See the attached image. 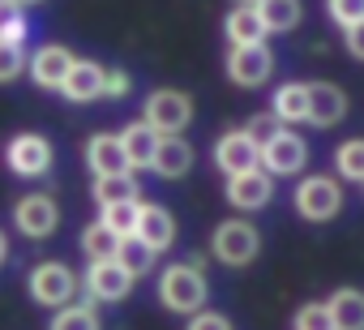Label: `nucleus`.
<instances>
[{
	"label": "nucleus",
	"instance_id": "20",
	"mask_svg": "<svg viewBox=\"0 0 364 330\" xmlns=\"http://www.w3.org/2000/svg\"><path fill=\"white\" fill-rule=\"evenodd\" d=\"M223 31H228V43H232V48H253V43H266V39H270V31L262 26V18H257L253 5H236V9L228 14Z\"/></svg>",
	"mask_w": 364,
	"mask_h": 330
},
{
	"label": "nucleus",
	"instance_id": "25",
	"mask_svg": "<svg viewBox=\"0 0 364 330\" xmlns=\"http://www.w3.org/2000/svg\"><path fill=\"white\" fill-rule=\"evenodd\" d=\"M48 330H103V321H99V309L90 304V300H82V304H60L56 313H52V326Z\"/></svg>",
	"mask_w": 364,
	"mask_h": 330
},
{
	"label": "nucleus",
	"instance_id": "13",
	"mask_svg": "<svg viewBox=\"0 0 364 330\" xmlns=\"http://www.w3.org/2000/svg\"><path fill=\"white\" fill-rule=\"evenodd\" d=\"M274 193V176L262 172V168H249V172H236L228 176V202L236 211H262Z\"/></svg>",
	"mask_w": 364,
	"mask_h": 330
},
{
	"label": "nucleus",
	"instance_id": "27",
	"mask_svg": "<svg viewBox=\"0 0 364 330\" xmlns=\"http://www.w3.org/2000/svg\"><path fill=\"white\" fill-rule=\"evenodd\" d=\"M154 257H159V253H154L150 245H141L137 236H120V249H116V262H120V266H124V270H129L133 279H141V275H150V270H154Z\"/></svg>",
	"mask_w": 364,
	"mask_h": 330
},
{
	"label": "nucleus",
	"instance_id": "15",
	"mask_svg": "<svg viewBox=\"0 0 364 330\" xmlns=\"http://www.w3.org/2000/svg\"><path fill=\"white\" fill-rule=\"evenodd\" d=\"M133 236H137L141 245H150L154 253H167V249L176 245V219H171V211H163V206H154V202H141Z\"/></svg>",
	"mask_w": 364,
	"mask_h": 330
},
{
	"label": "nucleus",
	"instance_id": "32",
	"mask_svg": "<svg viewBox=\"0 0 364 330\" xmlns=\"http://www.w3.org/2000/svg\"><path fill=\"white\" fill-rule=\"evenodd\" d=\"M296 330H334V326H330V309H326V300H309V304H300V309H296Z\"/></svg>",
	"mask_w": 364,
	"mask_h": 330
},
{
	"label": "nucleus",
	"instance_id": "26",
	"mask_svg": "<svg viewBox=\"0 0 364 330\" xmlns=\"http://www.w3.org/2000/svg\"><path fill=\"white\" fill-rule=\"evenodd\" d=\"M116 249H120V236H116L112 228H103L99 219L82 228V253H86L90 262H107V257H116Z\"/></svg>",
	"mask_w": 364,
	"mask_h": 330
},
{
	"label": "nucleus",
	"instance_id": "21",
	"mask_svg": "<svg viewBox=\"0 0 364 330\" xmlns=\"http://www.w3.org/2000/svg\"><path fill=\"white\" fill-rule=\"evenodd\" d=\"M330 309V326L334 330H364V292L360 287H338L326 300Z\"/></svg>",
	"mask_w": 364,
	"mask_h": 330
},
{
	"label": "nucleus",
	"instance_id": "33",
	"mask_svg": "<svg viewBox=\"0 0 364 330\" xmlns=\"http://www.w3.org/2000/svg\"><path fill=\"white\" fill-rule=\"evenodd\" d=\"M326 9H330V18L347 31V26H355V22H364V0H326Z\"/></svg>",
	"mask_w": 364,
	"mask_h": 330
},
{
	"label": "nucleus",
	"instance_id": "17",
	"mask_svg": "<svg viewBox=\"0 0 364 330\" xmlns=\"http://www.w3.org/2000/svg\"><path fill=\"white\" fill-rule=\"evenodd\" d=\"M60 95L69 103H95V99H103V65L77 56L73 69H69V78L60 82Z\"/></svg>",
	"mask_w": 364,
	"mask_h": 330
},
{
	"label": "nucleus",
	"instance_id": "19",
	"mask_svg": "<svg viewBox=\"0 0 364 330\" xmlns=\"http://www.w3.org/2000/svg\"><path fill=\"white\" fill-rule=\"evenodd\" d=\"M116 137H120V150H124V159H129V168H150L154 146H159V133H154L146 120H129Z\"/></svg>",
	"mask_w": 364,
	"mask_h": 330
},
{
	"label": "nucleus",
	"instance_id": "36",
	"mask_svg": "<svg viewBox=\"0 0 364 330\" xmlns=\"http://www.w3.org/2000/svg\"><path fill=\"white\" fill-rule=\"evenodd\" d=\"M185 330H232V321H228L223 313L198 309V313H189V326H185Z\"/></svg>",
	"mask_w": 364,
	"mask_h": 330
},
{
	"label": "nucleus",
	"instance_id": "23",
	"mask_svg": "<svg viewBox=\"0 0 364 330\" xmlns=\"http://www.w3.org/2000/svg\"><path fill=\"white\" fill-rule=\"evenodd\" d=\"M90 198L99 206H112V202H141V185L133 172H116V176H95L90 185Z\"/></svg>",
	"mask_w": 364,
	"mask_h": 330
},
{
	"label": "nucleus",
	"instance_id": "16",
	"mask_svg": "<svg viewBox=\"0 0 364 330\" xmlns=\"http://www.w3.org/2000/svg\"><path fill=\"white\" fill-rule=\"evenodd\" d=\"M347 116V90L334 82H309V124L330 129Z\"/></svg>",
	"mask_w": 364,
	"mask_h": 330
},
{
	"label": "nucleus",
	"instance_id": "5",
	"mask_svg": "<svg viewBox=\"0 0 364 330\" xmlns=\"http://www.w3.org/2000/svg\"><path fill=\"white\" fill-rule=\"evenodd\" d=\"M296 211H300V219H309V223H330V219L343 211V189H338V181H330V176H309V181H300V185H296Z\"/></svg>",
	"mask_w": 364,
	"mask_h": 330
},
{
	"label": "nucleus",
	"instance_id": "11",
	"mask_svg": "<svg viewBox=\"0 0 364 330\" xmlns=\"http://www.w3.org/2000/svg\"><path fill=\"white\" fill-rule=\"evenodd\" d=\"M133 275L116 262V257H107V262H90V270H86V296L90 300H99V304H116V300H124L129 292H133Z\"/></svg>",
	"mask_w": 364,
	"mask_h": 330
},
{
	"label": "nucleus",
	"instance_id": "37",
	"mask_svg": "<svg viewBox=\"0 0 364 330\" xmlns=\"http://www.w3.org/2000/svg\"><path fill=\"white\" fill-rule=\"evenodd\" d=\"M347 52H351L355 60H364V22L347 26Z\"/></svg>",
	"mask_w": 364,
	"mask_h": 330
},
{
	"label": "nucleus",
	"instance_id": "2",
	"mask_svg": "<svg viewBox=\"0 0 364 330\" xmlns=\"http://www.w3.org/2000/svg\"><path fill=\"white\" fill-rule=\"evenodd\" d=\"M141 120H146L159 137H167V133H185L189 120H193V99H189L185 90H176V86H159V90L146 95Z\"/></svg>",
	"mask_w": 364,
	"mask_h": 330
},
{
	"label": "nucleus",
	"instance_id": "40",
	"mask_svg": "<svg viewBox=\"0 0 364 330\" xmlns=\"http://www.w3.org/2000/svg\"><path fill=\"white\" fill-rule=\"evenodd\" d=\"M240 5H257V0H240Z\"/></svg>",
	"mask_w": 364,
	"mask_h": 330
},
{
	"label": "nucleus",
	"instance_id": "22",
	"mask_svg": "<svg viewBox=\"0 0 364 330\" xmlns=\"http://www.w3.org/2000/svg\"><path fill=\"white\" fill-rule=\"evenodd\" d=\"M274 120L279 124H300L309 120V82H283L274 90Z\"/></svg>",
	"mask_w": 364,
	"mask_h": 330
},
{
	"label": "nucleus",
	"instance_id": "12",
	"mask_svg": "<svg viewBox=\"0 0 364 330\" xmlns=\"http://www.w3.org/2000/svg\"><path fill=\"white\" fill-rule=\"evenodd\" d=\"M257 154H262V146H257L245 129H232V133H223V137L215 142V168H219L223 176H236V172L257 168Z\"/></svg>",
	"mask_w": 364,
	"mask_h": 330
},
{
	"label": "nucleus",
	"instance_id": "18",
	"mask_svg": "<svg viewBox=\"0 0 364 330\" xmlns=\"http://www.w3.org/2000/svg\"><path fill=\"white\" fill-rule=\"evenodd\" d=\"M86 163H90V172L95 176H116V172H133L129 168V159L120 150V137L116 133H95L86 142Z\"/></svg>",
	"mask_w": 364,
	"mask_h": 330
},
{
	"label": "nucleus",
	"instance_id": "28",
	"mask_svg": "<svg viewBox=\"0 0 364 330\" xmlns=\"http://www.w3.org/2000/svg\"><path fill=\"white\" fill-rule=\"evenodd\" d=\"M137 211H141V202H112V206H99V223L112 228L116 236H133Z\"/></svg>",
	"mask_w": 364,
	"mask_h": 330
},
{
	"label": "nucleus",
	"instance_id": "3",
	"mask_svg": "<svg viewBox=\"0 0 364 330\" xmlns=\"http://www.w3.org/2000/svg\"><path fill=\"white\" fill-rule=\"evenodd\" d=\"M210 253H215L223 266L240 270V266H249V262L262 253V232H257L249 219H223V223L215 228V236H210Z\"/></svg>",
	"mask_w": 364,
	"mask_h": 330
},
{
	"label": "nucleus",
	"instance_id": "9",
	"mask_svg": "<svg viewBox=\"0 0 364 330\" xmlns=\"http://www.w3.org/2000/svg\"><path fill=\"white\" fill-rule=\"evenodd\" d=\"M73 48H65V43H43V48H35L31 56H26V73H31V82L39 86V90H60V82L69 78V69H73Z\"/></svg>",
	"mask_w": 364,
	"mask_h": 330
},
{
	"label": "nucleus",
	"instance_id": "4",
	"mask_svg": "<svg viewBox=\"0 0 364 330\" xmlns=\"http://www.w3.org/2000/svg\"><path fill=\"white\" fill-rule=\"evenodd\" d=\"M31 300L35 304H48V309H60L77 296V275L69 262H35L31 270Z\"/></svg>",
	"mask_w": 364,
	"mask_h": 330
},
{
	"label": "nucleus",
	"instance_id": "35",
	"mask_svg": "<svg viewBox=\"0 0 364 330\" xmlns=\"http://www.w3.org/2000/svg\"><path fill=\"white\" fill-rule=\"evenodd\" d=\"M279 129H283V124L274 120V112H257V116H253V120L245 124V133H249V137H253L257 146H262V142H270V137H274Z\"/></svg>",
	"mask_w": 364,
	"mask_h": 330
},
{
	"label": "nucleus",
	"instance_id": "29",
	"mask_svg": "<svg viewBox=\"0 0 364 330\" xmlns=\"http://www.w3.org/2000/svg\"><path fill=\"white\" fill-rule=\"evenodd\" d=\"M334 163H338V176L351 181V185H364V142H343L334 150Z\"/></svg>",
	"mask_w": 364,
	"mask_h": 330
},
{
	"label": "nucleus",
	"instance_id": "14",
	"mask_svg": "<svg viewBox=\"0 0 364 330\" xmlns=\"http://www.w3.org/2000/svg\"><path fill=\"white\" fill-rule=\"evenodd\" d=\"M189 168H193V146L180 137V133L159 137L154 159H150V172L163 176V181H180V176H189Z\"/></svg>",
	"mask_w": 364,
	"mask_h": 330
},
{
	"label": "nucleus",
	"instance_id": "8",
	"mask_svg": "<svg viewBox=\"0 0 364 330\" xmlns=\"http://www.w3.org/2000/svg\"><path fill=\"white\" fill-rule=\"evenodd\" d=\"M14 223L26 240H48L60 228V206H56L52 193H26L14 206Z\"/></svg>",
	"mask_w": 364,
	"mask_h": 330
},
{
	"label": "nucleus",
	"instance_id": "34",
	"mask_svg": "<svg viewBox=\"0 0 364 330\" xmlns=\"http://www.w3.org/2000/svg\"><path fill=\"white\" fill-rule=\"evenodd\" d=\"M133 86V78L120 65H103V99H124Z\"/></svg>",
	"mask_w": 364,
	"mask_h": 330
},
{
	"label": "nucleus",
	"instance_id": "7",
	"mask_svg": "<svg viewBox=\"0 0 364 330\" xmlns=\"http://www.w3.org/2000/svg\"><path fill=\"white\" fill-rule=\"evenodd\" d=\"M304 163H309V146H304L300 133L279 129L270 142H262V154H257V168L262 172H270V176H296Z\"/></svg>",
	"mask_w": 364,
	"mask_h": 330
},
{
	"label": "nucleus",
	"instance_id": "1",
	"mask_svg": "<svg viewBox=\"0 0 364 330\" xmlns=\"http://www.w3.org/2000/svg\"><path fill=\"white\" fill-rule=\"evenodd\" d=\"M206 296H210V287H206V275L198 270V262H176L159 275V300L171 313L189 317V313L206 309Z\"/></svg>",
	"mask_w": 364,
	"mask_h": 330
},
{
	"label": "nucleus",
	"instance_id": "10",
	"mask_svg": "<svg viewBox=\"0 0 364 330\" xmlns=\"http://www.w3.org/2000/svg\"><path fill=\"white\" fill-rule=\"evenodd\" d=\"M274 73V56L266 43H253V48H228V78L245 90L253 86H266Z\"/></svg>",
	"mask_w": 364,
	"mask_h": 330
},
{
	"label": "nucleus",
	"instance_id": "24",
	"mask_svg": "<svg viewBox=\"0 0 364 330\" xmlns=\"http://www.w3.org/2000/svg\"><path fill=\"white\" fill-rule=\"evenodd\" d=\"M257 18L270 35H287L300 26V0H257Z\"/></svg>",
	"mask_w": 364,
	"mask_h": 330
},
{
	"label": "nucleus",
	"instance_id": "6",
	"mask_svg": "<svg viewBox=\"0 0 364 330\" xmlns=\"http://www.w3.org/2000/svg\"><path fill=\"white\" fill-rule=\"evenodd\" d=\"M52 159H56V150H52V142H48L43 133H18V137L5 146L9 172H14V176H26V181L52 172Z\"/></svg>",
	"mask_w": 364,
	"mask_h": 330
},
{
	"label": "nucleus",
	"instance_id": "30",
	"mask_svg": "<svg viewBox=\"0 0 364 330\" xmlns=\"http://www.w3.org/2000/svg\"><path fill=\"white\" fill-rule=\"evenodd\" d=\"M0 43H26V9L0 0Z\"/></svg>",
	"mask_w": 364,
	"mask_h": 330
},
{
	"label": "nucleus",
	"instance_id": "31",
	"mask_svg": "<svg viewBox=\"0 0 364 330\" xmlns=\"http://www.w3.org/2000/svg\"><path fill=\"white\" fill-rule=\"evenodd\" d=\"M26 73V52L22 43H0V86H9Z\"/></svg>",
	"mask_w": 364,
	"mask_h": 330
},
{
	"label": "nucleus",
	"instance_id": "38",
	"mask_svg": "<svg viewBox=\"0 0 364 330\" xmlns=\"http://www.w3.org/2000/svg\"><path fill=\"white\" fill-rule=\"evenodd\" d=\"M5 257H9V236L0 232V266H5Z\"/></svg>",
	"mask_w": 364,
	"mask_h": 330
},
{
	"label": "nucleus",
	"instance_id": "39",
	"mask_svg": "<svg viewBox=\"0 0 364 330\" xmlns=\"http://www.w3.org/2000/svg\"><path fill=\"white\" fill-rule=\"evenodd\" d=\"M14 5H22V9H26V5H43V0H14Z\"/></svg>",
	"mask_w": 364,
	"mask_h": 330
}]
</instances>
